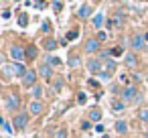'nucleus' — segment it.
I'll return each mask as SVG.
<instances>
[{
  "instance_id": "nucleus-1",
  "label": "nucleus",
  "mask_w": 148,
  "mask_h": 138,
  "mask_svg": "<svg viewBox=\"0 0 148 138\" xmlns=\"http://www.w3.org/2000/svg\"><path fill=\"white\" fill-rule=\"evenodd\" d=\"M120 97H122L124 104H126V102H138V100H140V93H138V89H136L134 85H126V87L122 89Z\"/></svg>"
},
{
  "instance_id": "nucleus-2",
  "label": "nucleus",
  "mask_w": 148,
  "mask_h": 138,
  "mask_svg": "<svg viewBox=\"0 0 148 138\" xmlns=\"http://www.w3.org/2000/svg\"><path fill=\"white\" fill-rule=\"evenodd\" d=\"M114 73H116V61H114V59H108V61L103 63V69H101V75H99V77L108 79V77H112Z\"/></svg>"
},
{
  "instance_id": "nucleus-3",
  "label": "nucleus",
  "mask_w": 148,
  "mask_h": 138,
  "mask_svg": "<svg viewBox=\"0 0 148 138\" xmlns=\"http://www.w3.org/2000/svg\"><path fill=\"white\" fill-rule=\"evenodd\" d=\"M101 69H103V65H101L99 59H89V61H87V71H89V73L101 75Z\"/></svg>"
},
{
  "instance_id": "nucleus-4",
  "label": "nucleus",
  "mask_w": 148,
  "mask_h": 138,
  "mask_svg": "<svg viewBox=\"0 0 148 138\" xmlns=\"http://www.w3.org/2000/svg\"><path fill=\"white\" fill-rule=\"evenodd\" d=\"M10 57L14 59V63H21L27 55H25V49L23 47H18V45H12L10 47Z\"/></svg>"
},
{
  "instance_id": "nucleus-5",
  "label": "nucleus",
  "mask_w": 148,
  "mask_h": 138,
  "mask_svg": "<svg viewBox=\"0 0 148 138\" xmlns=\"http://www.w3.org/2000/svg\"><path fill=\"white\" fill-rule=\"evenodd\" d=\"M144 45H146L144 35H134V37H132V49H134V51H142Z\"/></svg>"
},
{
  "instance_id": "nucleus-6",
  "label": "nucleus",
  "mask_w": 148,
  "mask_h": 138,
  "mask_svg": "<svg viewBox=\"0 0 148 138\" xmlns=\"http://www.w3.org/2000/svg\"><path fill=\"white\" fill-rule=\"evenodd\" d=\"M23 83H25L27 87H33V85L37 83V73H35L33 69H29V71L25 73V77H23Z\"/></svg>"
},
{
  "instance_id": "nucleus-7",
  "label": "nucleus",
  "mask_w": 148,
  "mask_h": 138,
  "mask_svg": "<svg viewBox=\"0 0 148 138\" xmlns=\"http://www.w3.org/2000/svg\"><path fill=\"white\" fill-rule=\"evenodd\" d=\"M27 122H29V114L21 112V114H16V116H14V126H16L18 130H23V128L27 126Z\"/></svg>"
},
{
  "instance_id": "nucleus-8",
  "label": "nucleus",
  "mask_w": 148,
  "mask_h": 138,
  "mask_svg": "<svg viewBox=\"0 0 148 138\" xmlns=\"http://www.w3.org/2000/svg\"><path fill=\"white\" fill-rule=\"evenodd\" d=\"M85 51H87V53H95V51H99V41H97V39H89V41H85Z\"/></svg>"
},
{
  "instance_id": "nucleus-9",
  "label": "nucleus",
  "mask_w": 148,
  "mask_h": 138,
  "mask_svg": "<svg viewBox=\"0 0 148 138\" xmlns=\"http://www.w3.org/2000/svg\"><path fill=\"white\" fill-rule=\"evenodd\" d=\"M39 73H41L45 79H49V77L53 75V69H51V65H49V63H43V65L39 67Z\"/></svg>"
},
{
  "instance_id": "nucleus-10",
  "label": "nucleus",
  "mask_w": 148,
  "mask_h": 138,
  "mask_svg": "<svg viewBox=\"0 0 148 138\" xmlns=\"http://www.w3.org/2000/svg\"><path fill=\"white\" fill-rule=\"evenodd\" d=\"M18 104H21V102H18V95H14V93L6 100V108H8L10 112H12V110H16V108H18Z\"/></svg>"
},
{
  "instance_id": "nucleus-11",
  "label": "nucleus",
  "mask_w": 148,
  "mask_h": 138,
  "mask_svg": "<svg viewBox=\"0 0 148 138\" xmlns=\"http://www.w3.org/2000/svg\"><path fill=\"white\" fill-rule=\"evenodd\" d=\"M12 69H14V75H18V77H25V73H27V67L23 63H12Z\"/></svg>"
},
{
  "instance_id": "nucleus-12",
  "label": "nucleus",
  "mask_w": 148,
  "mask_h": 138,
  "mask_svg": "<svg viewBox=\"0 0 148 138\" xmlns=\"http://www.w3.org/2000/svg\"><path fill=\"white\" fill-rule=\"evenodd\" d=\"M29 110H31V114H41L43 112V104L41 102H31V106H29Z\"/></svg>"
},
{
  "instance_id": "nucleus-13",
  "label": "nucleus",
  "mask_w": 148,
  "mask_h": 138,
  "mask_svg": "<svg viewBox=\"0 0 148 138\" xmlns=\"http://www.w3.org/2000/svg\"><path fill=\"white\" fill-rule=\"evenodd\" d=\"M116 132H118V134H126V132H128V122L118 120V122H116Z\"/></svg>"
},
{
  "instance_id": "nucleus-14",
  "label": "nucleus",
  "mask_w": 148,
  "mask_h": 138,
  "mask_svg": "<svg viewBox=\"0 0 148 138\" xmlns=\"http://www.w3.org/2000/svg\"><path fill=\"white\" fill-rule=\"evenodd\" d=\"M89 14H91V8H89V4H83V6L79 8V12H77V16H79V19H87Z\"/></svg>"
},
{
  "instance_id": "nucleus-15",
  "label": "nucleus",
  "mask_w": 148,
  "mask_h": 138,
  "mask_svg": "<svg viewBox=\"0 0 148 138\" xmlns=\"http://www.w3.org/2000/svg\"><path fill=\"white\" fill-rule=\"evenodd\" d=\"M43 47H45L47 51H55V49H57V41H53V39H45V41H43Z\"/></svg>"
},
{
  "instance_id": "nucleus-16",
  "label": "nucleus",
  "mask_w": 148,
  "mask_h": 138,
  "mask_svg": "<svg viewBox=\"0 0 148 138\" xmlns=\"http://www.w3.org/2000/svg\"><path fill=\"white\" fill-rule=\"evenodd\" d=\"M89 120H91V122H95V124H99V120H101V112H99L97 108H95V110H91V112H89Z\"/></svg>"
},
{
  "instance_id": "nucleus-17",
  "label": "nucleus",
  "mask_w": 148,
  "mask_h": 138,
  "mask_svg": "<svg viewBox=\"0 0 148 138\" xmlns=\"http://www.w3.org/2000/svg\"><path fill=\"white\" fill-rule=\"evenodd\" d=\"M79 65H81V59H79V55H71V57H69V67L77 69Z\"/></svg>"
},
{
  "instance_id": "nucleus-18",
  "label": "nucleus",
  "mask_w": 148,
  "mask_h": 138,
  "mask_svg": "<svg viewBox=\"0 0 148 138\" xmlns=\"http://www.w3.org/2000/svg\"><path fill=\"white\" fill-rule=\"evenodd\" d=\"M124 108H126V104H124L122 100H114V102H112V110H114V112H122Z\"/></svg>"
},
{
  "instance_id": "nucleus-19",
  "label": "nucleus",
  "mask_w": 148,
  "mask_h": 138,
  "mask_svg": "<svg viewBox=\"0 0 148 138\" xmlns=\"http://www.w3.org/2000/svg\"><path fill=\"white\" fill-rule=\"evenodd\" d=\"M136 63H138V61H136V55H134V53H128V55H126V65H128V67H136Z\"/></svg>"
},
{
  "instance_id": "nucleus-20",
  "label": "nucleus",
  "mask_w": 148,
  "mask_h": 138,
  "mask_svg": "<svg viewBox=\"0 0 148 138\" xmlns=\"http://www.w3.org/2000/svg\"><path fill=\"white\" fill-rule=\"evenodd\" d=\"M101 25H103V14L99 12V14L93 16V27H95V29H101Z\"/></svg>"
},
{
  "instance_id": "nucleus-21",
  "label": "nucleus",
  "mask_w": 148,
  "mask_h": 138,
  "mask_svg": "<svg viewBox=\"0 0 148 138\" xmlns=\"http://www.w3.org/2000/svg\"><path fill=\"white\" fill-rule=\"evenodd\" d=\"M77 37H79V31H77V29H73V31H69V33H67V37H65V39H67V41H75Z\"/></svg>"
},
{
  "instance_id": "nucleus-22",
  "label": "nucleus",
  "mask_w": 148,
  "mask_h": 138,
  "mask_svg": "<svg viewBox=\"0 0 148 138\" xmlns=\"http://www.w3.org/2000/svg\"><path fill=\"white\" fill-rule=\"evenodd\" d=\"M25 55H27L29 59H35V57H37V49H35V47H29V49L25 51Z\"/></svg>"
},
{
  "instance_id": "nucleus-23",
  "label": "nucleus",
  "mask_w": 148,
  "mask_h": 138,
  "mask_svg": "<svg viewBox=\"0 0 148 138\" xmlns=\"http://www.w3.org/2000/svg\"><path fill=\"white\" fill-rule=\"evenodd\" d=\"M18 25H21V27H27V25H29V16H27V14H21V16H18Z\"/></svg>"
},
{
  "instance_id": "nucleus-24",
  "label": "nucleus",
  "mask_w": 148,
  "mask_h": 138,
  "mask_svg": "<svg viewBox=\"0 0 148 138\" xmlns=\"http://www.w3.org/2000/svg\"><path fill=\"white\" fill-rule=\"evenodd\" d=\"M140 120H142V122H148V108L140 110Z\"/></svg>"
},
{
  "instance_id": "nucleus-25",
  "label": "nucleus",
  "mask_w": 148,
  "mask_h": 138,
  "mask_svg": "<svg viewBox=\"0 0 148 138\" xmlns=\"http://www.w3.org/2000/svg\"><path fill=\"white\" fill-rule=\"evenodd\" d=\"M61 8H63V4H61V0H53V10H55V12H59Z\"/></svg>"
},
{
  "instance_id": "nucleus-26",
  "label": "nucleus",
  "mask_w": 148,
  "mask_h": 138,
  "mask_svg": "<svg viewBox=\"0 0 148 138\" xmlns=\"http://www.w3.org/2000/svg\"><path fill=\"white\" fill-rule=\"evenodd\" d=\"M122 55V47H114L112 49V57H120Z\"/></svg>"
},
{
  "instance_id": "nucleus-27",
  "label": "nucleus",
  "mask_w": 148,
  "mask_h": 138,
  "mask_svg": "<svg viewBox=\"0 0 148 138\" xmlns=\"http://www.w3.org/2000/svg\"><path fill=\"white\" fill-rule=\"evenodd\" d=\"M53 138H67V132H65V130H57Z\"/></svg>"
},
{
  "instance_id": "nucleus-28",
  "label": "nucleus",
  "mask_w": 148,
  "mask_h": 138,
  "mask_svg": "<svg viewBox=\"0 0 148 138\" xmlns=\"http://www.w3.org/2000/svg\"><path fill=\"white\" fill-rule=\"evenodd\" d=\"M41 29H43V33H51V25H49L47 21L43 23V27H41Z\"/></svg>"
},
{
  "instance_id": "nucleus-29",
  "label": "nucleus",
  "mask_w": 148,
  "mask_h": 138,
  "mask_svg": "<svg viewBox=\"0 0 148 138\" xmlns=\"http://www.w3.org/2000/svg\"><path fill=\"white\" fill-rule=\"evenodd\" d=\"M106 39H108V35H106L103 31H99V33H97V41L101 43V41H106Z\"/></svg>"
},
{
  "instance_id": "nucleus-30",
  "label": "nucleus",
  "mask_w": 148,
  "mask_h": 138,
  "mask_svg": "<svg viewBox=\"0 0 148 138\" xmlns=\"http://www.w3.org/2000/svg\"><path fill=\"white\" fill-rule=\"evenodd\" d=\"M4 73H6V75H14V69H12V65H6V67H4Z\"/></svg>"
},
{
  "instance_id": "nucleus-31",
  "label": "nucleus",
  "mask_w": 148,
  "mask_h": 138,
  "mask_svg": "<svg viewBox=\"0 0 148 138\" xmlns=\"http://www.w3.org/2000/svg\"><path fill=\"white\" fill-rule=\"evenodd\" d=\"M77 102H79V104H81V106H83V104H85V102H87V100H85V93H83V91H81V93H79V95H77Z\"/></svg>"
},
{
  "instance_id": "nucleus-32",
  "label": "nucleus",
  "mask_w": 148,
  "mask_h": 138,
  "mask_svg": "<svg viewBox=\"0 0 148 138\" xmlns=\"http://www.w3.org/2000/svg\"><path fill=\"white\" fill-rule=\"evenodd\" d=\"M61 87H63V79H57V81H55V89H57V91H59V89H61Z\"/></svg>"
},
{
  "instance_id": "nucleus-33",
  "label": "nucleus",
  "mask_w": 148,
  "mask_h": 138,
  "mask_svg": "<svg viewBox=\"0 0 148 138\" xmlns=\"http://www.w3.org/2000/svg\"><path fill=\"white\" fill-rule=\"evenodd\" d=\"M87 85H89V87H97V85H99V83H97V81H95V79H89V81H87Z\"/></svg>"
},
{
  "instance_id": "nucleus-34",
  "label": "nucleus",
  "mask_w": 148,
  "mask_h": 138,
  "mask_svg": "<svg viewBox=\"0 0 148 138\" xmlns=\"http://www.w3.org/2000/svg\"><path fill=\"white\" fill-rule=\"evenodd\" d=\"M41 91H43L41 87H35V89H33V95H35V97H39V95H41Z\"/></svg>"
},
{
  "instance_id": "nucleus-35",
  "label": "nucleus",
  "mask_w": 148,
  "mask_h": 138,
  "mask_svg": "<svg viewBox=\"0 0 148 138\" xmlns=\"http://www.w3.org/2000/svg\"><path fill=\"white\" fill-rule=\"evenodd\" d=\"M110 53H112V51H101V53H99V57H101V59H108V55H110Z\"/></svg>"
},
{
  "instance_id": "nucleus-36",
  "label": "nucleus",
  "mask_w": 148,
  "mask_h": 138,
  "mask_svg": "<svg viewBox=\"0 0 148 138\" xmlns=\"http://www.w3.org/2000/svg\"><path fill=\"white\" fill-rule=\"evenodd\" d=\"M95 132H103V126L101 124H95Z\"/></svg>"
},
{
  "instance_id": "nucleus-37",
  "label": "nucleus",
  "mask_w": 148,
  "mask_h": 138,
  "mask_svg": "<svg viewBox=\"0 0 148 138\" xmlns=\"http://www.w3.org/2000/svg\"><path fill=\"white\" fill-rule=\"evenodd\" d=\"M144 41H146V43H148V33H144Z\"/></svg>"
},
{
  "instance_id": "nucleus-38",
  "label": "nucleus",
  "mask_w": 148,
  "mask_h": 138,
  "mask_svg": "<svg viewBox=\"0 0 148 138\" xmlns=\"http://www.w3.org/2000/svg\"><path fill=\"white\" fill-rule=\"evenodd\" d=\"M2 61H4V57H2V53H0V65H2Z\"/></svg>"
},
{
  "instance_id": "nucleus-39",
  "label": "nucleus",
  "mask_w": 148,
  "mask_h": 138,
  "mask_svg": "<svg viewBox=\"0 0 148 138\" xmlns=\"http://www.w3.org/2000/svg\"><path fill=\"white\" fill-rule=\"evenodd\" d=\"M110 2H118V0H110Z\"/></svg>"
},
{
  "instance_id": "nucleus-40",
  "label": "nucleus",
  "mask_w": 148,
  "mask_h": 138,
  "mask_svg": "<svg viewBox=\"0 0 148 138\" xmlns=\"http://www.w3.org/2000/svg\"><path fill=\"white\" fill-rule=\"evenodd\" d=\"M8 138H10V136H8Z\"/></svg>"
},
{
  "instance_id": "nucleus-41",
  "label": "nucleus",
  "mask_w": 148,
  "mask_h": 138,
  "mask_svg": "<svg viewBox=\"0 0 148 138\" xmlns=\"http://www.w3.org/2000/svg\"><path fill=\"white\" fill-rule=\"evenodd\" d=\"M146 138H148V136H146Z\"/></svg>"
},
{
  "instance_id": "nucleus-42",
  "label": "nucleus",
  "mask_w": 148,
  "mask_h": 138,
  "mask_svg": "<svg viewBox=\"0 0 148 138\" xmlns=\"http://www.w3.org/2000/svg\"><path fill=\"white\" fill-rule=\"evenodd\" d=\"M106 138H108V136H106Z\"/></svg>"
}]
</instances>
